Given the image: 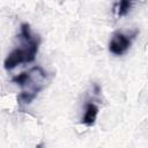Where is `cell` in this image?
<instances>
[{
  "mask_svg": "<svg viewBox=\"0 0 148 148\" xmlns=\"http://www.w3.org/2000/svg\"><path fill=\"white\" fill-rule=\"evenodd\" d=\"M98 114V108L96 104L94 103H87L86 105V110H84V114L81 119V123L87 125V126H92L96 121Z\"/></svg>",
  "mask_w": 148,
  "mask_h": 148,
  "instance_id": "277c9868",
  "label": "cell"
},
{
  "mask_svg": "<svg viewBox=\"0 0 148 148\" xmlns=\"http://www.w3.org/2000/svg\"><path fill=\"white\" fill-rule=\"evenodd\" d=\"M12 82L21 87V92L17 96L18 104H30L38 92L46 86L47 73L42 67L36 66L29 72H23L14 76Z\"/></svg>",
  "mask_w": 148,
  "mask_h": 148,
  "instance_id": "7a4b0ae2",
  "label": "cell"
},
{
  "mask_svg": "<svg viewBox=\"0 0 148 148\" xmlns=\"http://www.w3.org/2000/svg\"><path fill=\"white\" fill-rule=\"evenodd\" d=\"M16 47L8 53L3 61L6 69H13L21 64H28L35 60L39 49L40 37L32 32L28 23H22L20 27V34L17 36Z\"/></svg>",
  "mask_w": 148,
  "mask_h": 148,
  "instance_id": "6da1fadb",
  "label": "cell"
},
{
  "mask_svg": "<svg viewBox=\"0 0 148 148\" xmlns=\"http://www.w3.org/2000/svg\"><path fill=\"white\" fill-rule=\"evenodd\" d=\"M131 43H132V39L127 35L123 32H114L110 39L109 50L114 56H121L130 49Z\"/></svg>",
  "mask_w": 148,
  "mask_h": 148,
  "instance_id": "3957f363",
  "label": "cell"
},
{
  "mask_svg": "<svg viewBox=\"0 0 148 148\" xmlns=\"http://www.w3.org/2000/svg\"><path fill=\"white\" fill-rule=\"evenodd\" d=\"M132 5H133V3H132L131 1H126V0L118 2V3H117V14H118V16H124V15H126V14L130 12Z\"/></svg>",
  "mask_w": 148,
  "mask_h": 148,
  "instance_id": "5b68a950",
  "label": "cell"
}]
</instances>
